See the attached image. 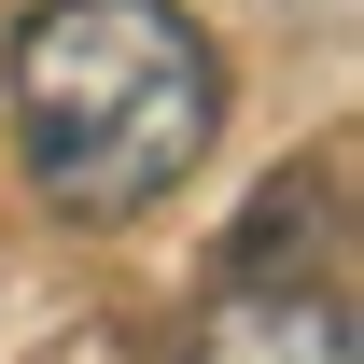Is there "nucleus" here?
I'll return each mask as SVG.
<instances>
[{
  "mask_svg": "<svg viewBox=\"0 0 364 364\" xmlns=\"http://www.w3.org/2000/svg\"><path fill=\"white\" fill-rule=\"evenodd\" d=\"M0 112L56 225H140L225 140V43L182 0H28L0 56Z\"/></svg>",
  "mask_w": 364,
  "mask_h": 364,
  "instance_id": "1",
  "label": "nucleus"
}]
</instances>
